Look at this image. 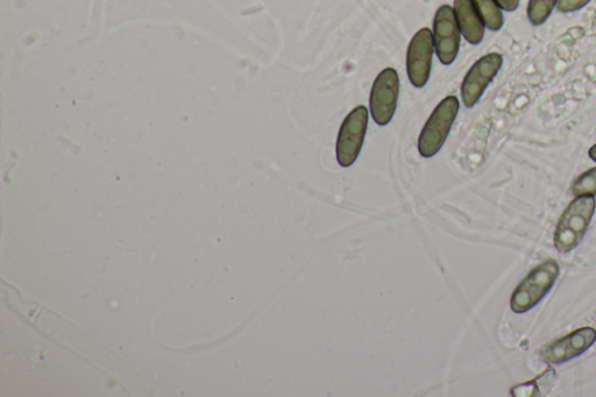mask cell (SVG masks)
I'll return each instance as SVG.
<instances>
[{
	"instance_id": "cell-1",
	"label": "cell",
	"mask_w": 596,
	"mask_h": 397,
	"mask_svg": "<svg viewBox=\"0 0 596 397\" xmlns=\"http://www.w3.org/2000/svg\"><path fill=\"white\" fill-rule=\"evenodd\" d=\"M594 196H577L560 217L555 232V246L560 253L576 248L590 226L595 211Z\"/></svg>"
},
{
	"instance_id": "cell-2",
	"label": "cell",
	"mask_w": 596,
	"mask_h": 397,
	"mask_svg": "<svg viewBox=\"0 0 596 397\" xmlns=\"http://www.w3.org/2000/svg\"><path fill=\"white\" fill-rule=\"evenodd\" d=\"M559 265L555 260H548L537 266L515 289L510 307L516 314L527 313L544 299L555 285L559 276Z\"/></svg>"
},
{
	"instance_id": "cell-3",
	"label": "cell",
	"mask_w": 596,
	"mask_h": 397,
	"mask_svg": "<svg viewBox=\"0 0 596 397\" xmlns=\"http://www.w3.org/2000/svg\"><path fill=\"white\" fill-rule=\"evenodd\" d=\"M460 108L456 96H447L428 119L418 139V151L423 158H432L442 150Z\"/></svg>"
},
{
	"instance_id": "cell-4",
	"label": "cell",
	"mask_w": 596,
	"mask_h": 397,
	"mask_svg": "<svg viewBox=\"0 0 596 397\" xmlns=\"http://www.w3.org/2000/svg\"><path fill=\"white\" fill-rule=\"evenodd\" d=\"M368 127V109L358 106L347 115L340 126L337 139V161L340 166L349 168L359 158Z\"/></svg>"
},
{
	"instance_id": "cell-5",
	"label": "cell",
	"mask_w": 596,
	"mask_h": 397,
	"mask_svg": "<svg viewBox=\"0 0 596 397\" xmlns=\"http://www.w3.org/2000/svg\"><path fill=\"white\" fill-rule=\"evenodd\" d=\"M400 79L393 68H386L376 77L370 97V110L373 120L386 126L395 115L399 101Z\"/></svg>"
},
{
	"instance_id": "cell-6",
	"label": "cell",
	"mask_w": 596,
	"mask_h": 397,
	"mask_svg": "<svg viewBox=\"0 0 596 397\" xmlns=\"http://www.w3.org/2000/svg\"><path fill=\"white\" fill-rule=\"evenodd\" d=\"M434 33L422 28L411 39L407 52V72L409 81L415 88H423L431 75L434 59Z\"/></svg>"
},
{
	"instance_id": "cell-7",
	"label": "cell",
	"mask_w": 596,
	"mask_h": 397,
	"mask_svg": "<svg viewBox=\"0 0 596 397\" xmlns=\"http://www.w3.org/2000/svg\"><path fill=\"white\" fill-rule=\"evenodd\" d=\"M461 31L456 13L450 5L439 7L434 20V42L439 61L450 66L457 59Z\"/></svg>"
},
{
	"instance_id": "cell-8",
	"label": "cell",
	"mask_w": 596,
	"mask_h": 397,
	"mask_svg": "<svg viewBox=\"0 0 596 397\" xmlns=\"http://www.w3.org/2000/svg\"><path fill=\"white\" fill-rule=\"evenodd\" d=\"M503 58L498 53H491L474 63L461 85V98L466 108H473L480 101L488 85L498 75Z\"/></svg>"
},
{
	"instance_id": "cell-9",
	"label": "cell",
	"mask_w": 596,
	"mask_h": 397,
	"mask_svg": "<svg viewBox=\"0 0 596 397\" xmlns=\"http://www.w3.org/2000/svg\"><path fill=\"white\" fill-rule=\"evenodd\" d=\"M595 340L596 331L593 328H581L546 346L541 358L546 364H563L590 349Z\"/></svg>"
},
{
	"instance_id": "cell-10",
	"label": "cell",
	"mask_w": 596,
	"mask_h": 397,
	"mask_svg": "<svg viewBox=\"0 0 596 397\" xmlns=\"http://www.w3.org/2000/svg\"><path fill=\"white\" fill-rule=\"evenodd\" d=\"M453 9L461 34L471 45H479L484 40L486 26L473 0H454Z\"/></svg>"
},
{
	"instance_id": "cell-11",
	"label": "cell",
	"mask_w": 596,
	"mask_h": 397,
	"mask_svg": "<svg viewBox=\"0 0 596 397\" xmlns=\"http://www.w3.org/2000/svg\"><path fill=\"white\" fill-rule=\"evenodd\" d=\"M473 3L485 26L491 31H500L505 23V18H503L502 9L496 0H473Z\"/></svg>"
},
{
	"instance_id": "cell-12",
	"label": "cell",
	"mask_w": 596,
	"mask_h": 397,
	"mask_svg": "<svg viewBox=\"0 0 596 397\" xmlns=\"http://www.w3.org/2000/svg\"><path fill=\"white\" fill-rule=\"evenodd\" d=\"M555 371L548 370L538 378L532 381L525 382L523 385H519L513 388V394L515 396H539L542 395L543 389L549 391L551 389L550 382H555Z\"/></svg>"
},
{
	"instance_id": "cell-13",
	"label": "cell",
	"mask_w": 596,
	"mask_h": 397,
	"mask_svg": "<svg viewBox=\"0 0 596 397\" xmlns=\"http://www.w3.org/2000/svg\"><path fill=\"white\" fill-rule=\"evenodd\" d=\"M558 0H529L528 18L532 25H543L549 19Z\"/></svg>"
},
{
	"instance_id": "cell-14",
	"label": "cell",
	"mask_w": 596,
	"mask_h": 397,
	"mask_svg": "<svg viewBox=\"0 0 596 397\" xmlns=\"http://www.w3.org/2000/svg\"><path fill=\"white\" fill-rule=\"evenodd\" d=\"M576 196H596V168L580 175L572 187Z\"/></svg>"
},
{
	"instance_id": "cell-15",
	"label": "cell",
	"mask_w": 596,
	"mask_h": 397,
	"mask_svg": "<svg viewBox=\"0 0 596 397\" xmlns=\"http://www.w3.org/2000/svg\"><path fill=\"white\" fill-rule=\"evenodd\" d=\"M591 0H558V10L563 13L576 12L583 9Z\"/></svg>"
},
{
	"instance_id": "cell-16",
	"label": "cell",
	"mask_w": 596,
	"mask_h": 397,
	"mask_svg": "<svg viewBox=\"0 0 596 397\" xmlns=\"http://www.w3.org/2000/svg\"><path fill=\"white\" fill-rule=\"evenodd\" d=\"M502 10L513 12L519 7L520 0H496Z\"/></svg>"
},
{
	"instance_id": "cell-17",
	"label": "cell",
	"mask_w": 596,
	"mask_h": 397,
	"mask_svg": "<svg viewBox=\"0 0 596 397\" xmlns=\"http://www.w3.org/2000/svg\"><path fill=\"white\" fill-rule=\"evenodd\" d=\"M588 154H590L591 159L596 162V145L591 148L590 153Z\"/></svg>"
}]
</instances>
